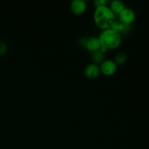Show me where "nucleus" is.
I'll use <instances>...</instances> for the list:
<instances>
[{
    "label": "nucleus",
    "instance_id": "nucleus-1",
    "mask_svg": "<svg viewBox=\"0 0 149 149\" xmlns=\"http://www.w3.org/2000/svg\"><path fill=\"white\" fill-rule=\"evenodd\" d=\"M94 19L97 26L103 29H110L115 20V14L106 5L97 7L95 11Z\"/></svg>",
    "mask_w": 149,
    "mask_h": 149
},
{
    "label": "nucleus",
    "instance_id": "nucleus-2",
    "mask_svg": "<svg viewBox=\"0 0 149 149\" xmlns=\"http://www.w3.org/2000/svg\"><path fill=\"white\" fill-rule=\"evenodd\" d=\"M99 39L101 46L104 47L107 49L116 48L122 42L120 33L111 29H105L100 35Z\"/></svg>",
    "mask_w": 149,
    "mask_h": 149
},
{
    "label": "nucleus",
    "instance_id": "nucleus-3",
    "mask_svg": "<svg viewBox=\"0 0 149 149\" xmlns=\"http://www.w3.org/2000/svg\"><path fill=\"white\" fill-rule=\"evenodd\" d=\"M117 68L116 63L111 60H106L102 63L100 67V71L106 76H111L114 74Z\"/></svg>",
    "mask_w": 149,
    "mask_h": 149
},
{
    "label": "nucleus",
    "instance_id": "nucleus-4",
    "mask_svg": "<svg viewBox=\"0 0 149 149\" xmlns=\"http://www.w3.org/2000/svg\"><path fill=\"white\" fill-rule=\"evenodd\" d=\"M120 21L125 25H130L135 19V14L131 9L125 8L119 13Z\"/></svg>",
    "mask_w": 149,
    "mask_h": 149
},
{
    "label": "nucleus",
    "instance_id": "nucleus-5",
    "mask_svg": "<svg viewBox=\"0 0 149 149\" xmlns=\"http://www.w3.org/2000/svg\"><path fill=\"white\" fill-rule=\"evenodd\" d=\"M86 8H87V4L85 1L83 0H74L71 4V11L77 15H81L84 13Z\"/></svg>",
    "mask_w": 149,
    "mask_h": 149
},
{
    "label": "nucleus",
    "instance_id": "nucleus-6",
    "mask_svg": "<svg viewBox=\"0 0 149 149\" xmlns=\"http://www.w3.org/2000/svg\"><path fill=\"white\" fill-rule=\"evenodd\" d=\"M84 46L88 50L94 52L100 49V47H101V43H100L99 38L91 37L86 40Z\"/></svg>",
    "mask_w": 149,
    "mask_h": 149
},
{
    "label": "nucleus",
    "instance_id": "nucleus-7",
    "mask_svg": "<svg viewBox=\"0 0 149 149\" xmlns=\"http://www.w3.org/2000/svg\"><path fill=\"white\" fill-rule=\"evenodd\" d=\"M100 67L95 63L89 64L85 68V75L87 78L95 79L100 74Z\"/></svg>",
    "mask_w": 149,
    "mask_h": 149
},
{
    "label": "nucleus",
    "instance_id": "nucleus-8",
    "mask_svg": "<svg viewBox=\"0 0 149 149\" xmlns=\"http://www.w3.org/2000/svg\"><path fill=\"white\" fill-rule=\"evenodd\" d=\"M110 29H113V30L118 32V33H120V32L126 33V32H127V31H129L130 26L129 25L124 24V23H122L120 20H114V21L112 23Z\"/></svg>",
    "mask_w": 149,
    "mask_h": 149
},
{
    "label": "nucleus",
    "instance_id": "nucleus-9",
    "mask_svg": "<svg viewBox=\"0 0 149 149\" xmlns=\"http://www.w3.org/2000/svg\"><path fill=\"white\" fill-rule=\"evenodd\" d=\"M125 8V7L124 3L122 1H119V0H114L111 4L110 9L114 14L115 13L119 14Z\"/></svg>",
    "mask_w": 149,
    "mask_h": 149
},
{
    "label": "nucleus",
    "instance_id": "nucleus-10",
    "mask_svg": "<svg viewBox=\"0 0 149 149\" xmlns=\"http://www.w3.org/2000/svg\"><path fill=\"white\" fill-rule=\"evenodd\" d=\"M93 61L95 63H100L102 62V61L104 58V55L100 50H97L96 52H94V53L93 55Z\"/></svg>",
    "mask_w": 149,
    "mask_h": 149
},
{
    "label": "nucleus",
    "instance_id": "nucleus-11",
    "mask_svg": "<svg viewBox=\"0 0 149 149\" xmlns=\"http://www.w3.org/2000/svg\"><path fill=\"white\" fill-rule=\"evenodd\" d=\"M115 60H116V62L119 64L125 63V61H127L126 54L124 53V52H119L116 55Z\"/></svg>",
    "mask_w": 149,
    "mask_h": 149
},
{
    "label": "nucleus",
    "instance_id": "nucleus-12",
    "mask_svg": "<svg viewBox=\"0 0 149 149\" xmlns=\"http://www.w3.org/2000/svg\"><path fill=\"white\" fill-rule=\"evenodd\" d=\"M7 51V45L4 42H0V55H3Z\"/></svg>",
    "mask_w": 149,
    "mask_h": 149
},
{
    "label": "nucleus",
    "instance_id": "nucleus-13",
    "mask_svg": "<svg viewBox=\"0 0 149 149\" xmlns=\"http://www.w3.org/2000/svg\"><path fill=\"white\" fill-rule=\"evenodd\" d=\"M107 3L106 0H95V4L96 7H100V6H105Z\"/></svg>",
    "mask_w": 149,
    "mask_h": 149
}]
</instances>
